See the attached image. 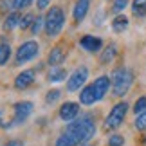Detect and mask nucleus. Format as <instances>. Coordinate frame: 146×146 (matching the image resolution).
<instances>
[{
  "label": "nucleus",
  "mask_w": 146,
  "mask_h": 146,
  "mask_svg": "<svg viewBox=\"0 0 146 146\" xmlns=\"http://www.w3.org/2000/svg\"><path fill=\"white\" fill-rule=\"evenodd\" d=\"M96 121L90 114L81 115L80 119L72 121L67 125L65 132L60 133L58 139L54 141V146H80L88 143L96 135Z\"/></svg>",
  "instance_id": "nucleus-1"
},
{
  "label": "nucleus",
  "mask_w": 146,
  "mask_h": 146,
  "mask_svg": "<svg viewBox=\"0 0 146 146\" xmlns=\"http://www.w3.org/2000/svg\"><path fill=\"white\" fill-rule=\"evenodd\" d=\"M110 80H112V94H114L115 98H123V96H126L128 90L132 88L135 74H133V70L128 69V67H115L110 74Z\"/></svg>",
  "instance_id": "nucleus-2"
},
{
  "label": "nucleus",
  "mask_w": 146,
  "mask_h": 146,
  "mask_svg": "<svg viewBox=\"0 0 146 146\" xmlns=\"http://www.w3.org/2000/svg\"><path fill=\"white\" fill-rule=\"evenodd\" d=\"M65 27V11L60 7V5H50L45 13V36L49 38H56L61 35Z\"/></svg>",
  "instance_id": "nucleus-3"
},
{
  "label": "nucleus",
  "mask_w": 146,
  "mask_h": 146,
  "mask_svg": "<svg viewBox=\"0 0 146 146\" xmlns=\"http://www.w3.org/2000/svg\"><path fill=\"white\" fill-rule=\"evenodd\" d=\"M128 110H130V105H128L126 101H119V103H115L114 106H112V110L108 112L105 123H103L105 130H115V128H119L123 123H125V119H126Z\"/></svg>",
  "instance_id": "nucleus-4"
},
{
  "label": "nucleus",
  "mask_w": 146,
  "mask_h": 146,
  "mask_svg": "<svg viewBox=\"0 0 146 146\" xmlns=\"http://www.w3.org/2000/svg\"><path fill=\"white\" fill-rule=\"evenodd\" d=\"M38 54H40V43L36 40L22 42L20 47L16 49V52H15V65L20 67V65L27 63V61H33Z\"/></svg>",
  "instance_id": "nucleus-5"
},
{
  "label": "nucleus",
  "mask_w": 146,
  "mask_h": 146,
  "mask_svg": "<svg viewBox=\"0 0 146 146\" xmlns=\"http://www.w3.org/2000/svg\"><path fill=\"white\" fill-rule=\"evenodd\" d=\"M33 110H35V105H33L31 101H18V103H15V106H13V119H11V123H5L4 128H13V126L24 125V123L31 117Z\"/></svg>",
  "instance_id": "nucleus-6"
},
{
  "label": "nucleus",
  "mask_w": 146,
  "mask_h": 146,
  "mask_svg": "<svg viewBox=\"0 0 146 146\" xmlns=\"http://www.w3.org/2000/svg\"><path fill=\"white\" fill-rule=\"evenodd\" d=\"M88 80V67L87 65H80L78 69L72 70V74L67 78V92H80L83 87L87 85Z\"/></svg>",
  "instance_id": "nucleus-7"
},
{
  "label": "nucleus",
  "mask_w": 146,
  "mask_h": 146,
  "mask_svg": "<svg viewBox=\"0 0 146 146\" xmlns=\"http://www.w3.org/2000/svg\"><path fill=\"white\" fill-rule=\"evenodd\" d=\"M58 115H60L61 121L67 123V125L72 123V121H76L78 115H80V103H76V101H65V103L60 106Z\"/></svg>",
  "instance_id": "nucleus-8"
},
{
  "label": "nucleus",
  "mask_w": 146,
  "mask_h": 146,
  "mask_svg": "<svg viewBox=\"0 0 146 146\" xmlns=\"http://www.w3.org/2000/svg\"><path fill=\"white\" fill-rule=\"evenodd\" d=\"M80 47L85 50V52H99V50H103V40H101L99 36H94V35H85L81 36L80 40Z\"/></svg>",
  "instance_id": "nucleus-9"
},
{
  "label": "nucleus",
  "mask_w": 146,
  "mask_h": 146,
  "mask_svg": "<svg viewBox=\"0 0 146 146\" xmlns=\"http://www.w3.org/2000/svg\"><path fill=\"white\" fill-rule=\"evenodd\" d=\"M36 80V72L33 69H27V70H22L18 76L15 78V88L16 90H25V88H29L33 83Z\"/></svg>",
  "instance_id": "nucleus-10"
},
{
  "label": "nucleus",
  "mask_w": 146,
  "mask_h": 146,
  "mask_svg": "<svg viewBox=\"0 0 146 146\" xmlns=\"http://www.w3.org/2000/svg\"><path fill=\"white\" fill-rule=\"evenodd\" d=\"M88 11H90V0H76L74 7H72V20H74V24H81L87 18Z\"/></svg>",
  "instance_id": "nucleus-11"
},
{
  "label": "nucleus",
  "mask_w": 146,
  "mask_h": 146,
  "mask_svg": "<svg viewBox=\"0 0 146 146\" xmlns=\"http://www.w3.org/2000/svg\"><path fill=\"white\" fill-rule=\"evenodd\" d=\"M67 58V50L63 45H54L52 49L49 50V56H47V65L49 67H61V63L65 61Z\"/></svg>",
  "instance_id": "nucleus-12"
},
{
  "label": "nucleus",
  "mask_w": 146,
  "mask_h": 146,
  "mask_svg": "<svg viewBox=\"0 0 146 146\" xmlns=\"http://www.w3.org/2000/svg\"><path fill=\"white\" fill-rule=\"evenodd\" d=\"M94 90H96V96H98V101H101L105 96H106V92L110 90V87H112V80H110V76H106V74H103V76H99V78H96L94 80Z\"/></svg>",
  "instance_id": "nucleus-13"
},
{
  "label": "nucleus",
  "mask_w": 146,
  "mask_h": 146,
  "mask_svg": "<svg viewBox=\"0 0 146 146\" xmlns=\"http://www.w3.org/2000/svg\"><path fill=\"white\" fill-rule=\"evenodd\" d=\"M78 94H80V103L85 105V106H90L94 103H98V96H96V90H94L92 83H90V85H85Z\"/></svg>",
  "instance_id": "nucleus-14"
},
{
  "label": "nucleus",
  "mask_w": 146,
  "mask_h": 146,
  "mask_svg": "<svg viewBox=\"0 0 146 146\" xmlns=\"http://www.w3.org/2000/svg\"><path fill=\"white\" fill-rule=\"evenodd\" d=\"M117 56V43H108L103 50H101V54H99V63L101 65H108L114 61V58Z\"/></svg>",
  "instance_id": "nucleus-15"
},
{
  "label": "nucleus",
  "mask_w": 146,
  "mask_h": 146,
  "mask_svg": "<svg viewBox=\"0 0 146 146\" xmlns=\"http://www.w3.org/2000/svg\"><path fill=\"white\" fill-rule=\"evenodd\" d=\"M20 20H22V15L18 13V11H11V13L5 16V20H4V31L5 33H9V31H13L16 29V27H20Z\"/></svg>",
  "instance_id": "nucleus-16"
},
{
  "label": "nucleus",
  "mask_w": 146,
  "mask_h": 146,
  "mask_svg": "<svg viewBox=\"0 0 146 146\" xmlns=\"http://www.w3.org/2000/svg\"><path fill=\"white\" fill-rule=\"evenodd\" d=\"M70 74L67 72L63 67H50L49 72H47V80L50 83H60V81H65V78H69Z\"/></svg>",
  "instance_id": "nucleus-17"
},
{
  "label": "nucleus",
  "mask_w": 146,
  "mask_h": 146,
  "mask_svg": "<svg viewBox=\"0 0 146 146\" xmlns=\"http://www.w3.org/2000/svg\"><path fill=\"white\" fill-rule=\"evenodd\" d=\"M128 25H130V20H128V16H125V15H117V16L112 18V31L117 33V35L125 33L128 29Z\"/></svg>",
  "instance_id": "nucleus-18"
},
{
  "label": "nucleus",
  "mask_w": 146,
  "mask_h": 146,
  "mask_svg": "<svg viewBox=\"0 0 146 146\" xmlns=\"http://www.w3.org/2000/svg\"><path fill=\"white\" fill-rule=\"evenodd\" d=\"M132 15L137 18H144L146 16V0H132Z\"/></svg>",
  "instance_id": "nucleus-19"
},
{
  "label": "nucleus",
  "mask_w": 146,
  "mask_h": 146,
  "mask_svg": "<svg viewBox=\"0 0 146 146\" xmlns=\"http://www.w3.org/2000/svg\"><path fill=\"white\" fill-rule=\"evenodd\" d=\"M11 54H13V49H11L9 43H0V67L9 63Z\"/></svg>",
  "instance_id": "nucleus-20"
},
{
  "label": "nucleus",
  "mask_w": 146,
  "mask_h": 146,
  "mask_svg": "<svg viewBox=\"0 0 146 146\" xmlns=\"http://www.w3.org/2000/svg\"><path fill=\"white\" fill-rule=\"evenodd\" d=\"M35 20H36V15H35V13H25V15H22L20 29H22V31L31 29V25H33V22H35Z\"/></svg>",
  "instance_id": "nucleus-21"
},
{
  "label": "nucleus",
  "mask_w": 146,
  "mask_h": 146,
  "mask_svg": "<svg viewBox=\"0 0 146 146\" xmlns=\"http://www.w3.org/2000/svg\"><path fill=\"white\" fill-rule=\"evenodd\" d=\"M128 4H130V0H114V2H112V13H114L115 16L123 15V11L126 9Z\"/></svg>",
  "instance_id": "nucleus-22"
},
{
  "label": "nucleus",
  "mask_w": 146,
  "mask_h": 146,
  "mask_svg": "<svg viewBox=\"0 0 146 146\" xmlns=\"http://www.w3.org/2000/svg\"><path fill=\"white\" fill-rule=\"evenodd\" d=\"M33 2L35 0H13V4H11V9L13 11H24V9H29L31 5H33Z\"/></svg>",
  "instance_id": "nucleus-23"
},
{
  "label": "nucleus",
  "mask_w": 146,
  "mask_h": 146,
  "mask_svg": "<svg viewBox=\"0 0 146 146\" xmlns=\"http://www.w3.org/2000/svg\"><path fill=\"white\" fill-rule=\"evenodd\" d=\"M61 98V90L60 88H50V90L45 94V103L47 105H54L56 101H60Z\"/></svg>",
  "instance_id": "nucleus-24"
},
{
  "label": "nucleus",
  "mask_w": 146,
  "mask_h": 146,
  "mask_svg": "<svg viewBox=\"0 0 146 146\" xmlns=\"http://www.w3.org/2000/svg\"><path fill=\"white\" fill-rule=\"evenodd\" d=\"M132 110H133V114H135V115L146 112V96L137 98V101H135V103H133V106H132Z\"/></svg>",
  "instance_id": "nucleus-25"
},
{
  "label": "nucleus",
  "mask_w": 146,
  "mask_h": 146,
  "mask_svg": "<svg viewBox=\"0 0 146 146\" xmlns=\"http://www.w3.org/2000/svg\"><path fill=\"white\" fill-rule=\"evenodd\" d=\"M43 27H45V16H36V20L33 22V25H31V35H38Z\"/></svg>",
  "instance_id": "nucleus-26"
},
{
  "label": "nucleus",
  "mask_w": 146,
  "mask_h": 146,
  "mask_svg": "<svg viewBox=\"0 0 146 146\" xmlns=\"http://www.w3.org/2000/svg\"><path fill=\"white\" fill-rule=\"evenodd\" d=\"M133 126H135V130H139V132H146V112H143V114H139L135 117Z\"/></svg>",
  "instance_id": "nucleus-27"
},
{
  "label": "nucleus",
  "mask_w": 146,
  "mask_h": 146,
  "mask_svg": "<svg viewBox=\"0 0 146 146\" xmlns=\"http://www.w3.org/2000/svg\"><path fill=\"white\" fill-rule=\"evenodd\" d=\"M123 144H125V137L121 133H112L106 141V146H123Z\"/></svg>",
  "instance_id": "nucleus-28"
},
{
  "label": "nucleus",
  "mask_w": 146,
  "mask_h": 146,
  "mask_svg": "<svg viewBox=\"0 0 146 146\" xmlns=\"http://www.w3.org/2000/svg\"><path fill=\"white\" fill-rule=\"evenodd\" d=\"M50 2H52V0H36L38 11H47V9L50 7Z\"/></svg>",
  "instance_id": "nucleus-29"
},
{
  "label": "nucleus",
  "mask_w": 146,
  "mask_h": 146,
  "mask_svg": "<svg viewBox=\"0 0 146 146\" xmlns=\"http://www.w3.org/2000/svg\"><path fill=\"white\" fill-rule=\"evenodd\" d=\"M2 146H25V144H24V141H20V139H11V141L4 143Z\"/></svg>",
  "instance_id": "nucleus-30"
},
{
  "label": "nucleus",
  "mask_w": 146,
  "mask_h": 146,
  "mask_svg": "<svg viewBox=\"0 0 146 146\" xmlns=\"http://www.w3.org/2000/svg\"><path fill=\"white\" fill-rule=\"evenodd\" d=\"M103 16H105V13H103V11H99V13H98L96 16H94V20H96V24H98V25H101V24H103Z\"/></svg>",
  "instance_id": "nucleus-31"
},
{
  "label": "nucleus",
  "mask_w": 146,
  "mask_h": 146,
  "mask_svg": "<svg viewBox=\"0 0 146 146\" xmlns=\"http://www.w3.org/2000/svg\"><path fill=\"white\" fill-rule=\"evenodd\" d=\"M4 125H5V123L2 121V115H0V126H2V128H4Z\"/></svg>",
  "instance_id": "nucleus-32"
},
{
  "label": "nucleus",
  "mask_w": 146,
  "mask_h": 146,
  "mask_svg": "<svg viewBox=\"0 0 146 146\" xmlns=\"http://www.w3.org/2000/svg\"><path fill=\"white\" fill-rule=\"evenodd\" d=\"M143 144L146 146V133H144V135H143Z\"/></svg>",
  "instance_id": "nucleus-33"
},
{
  "label": "nucleus",
  "mask_w": 146,
  "mask_h": 146,
  "mask_svg": "<svg viewBox=\"0 0 146 146\" xmlns=\"http://www.w3.org/2000/svg\"><path fill=\"white\" fill-rule=\"evenodd\" d=\"M80 146H92V144H88V143H85V144H80Z\"/></svg>",
  "instance_id": "nucleus-34"
}]
</instances>
